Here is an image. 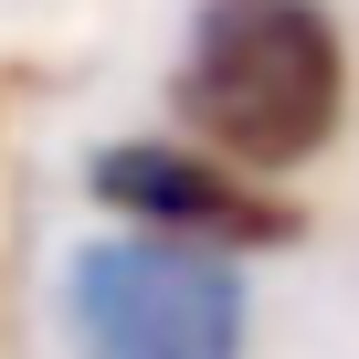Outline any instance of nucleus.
Listing matches in <instances>:
<instances>
[{
  "instance_id": "f257e3e1",
  "label": "nucleus",
  "mask_w": 359,
  "mask_h": 359,
  "mask_svg": "<svg viewBox=\"0 0 359 359\" xmlns=\"http://www.w3.org/2000/svg\"><path fill=\"white\" fill-rule=\"evenodd\" d=\"M359 64L327 0H191L169 53V127L254 180H296L348 137Z\"/></svg>"
},
{
  "instance_id": "f03ea898",
  "label": "nucleus",
  "mask_w": 359,
  "mask_h": 359,
  "mask_svg": "<svg viewBox=\"0 0 359 359\" xmlns=\"http://www.w3.org/2000/svg\"><path fill=\"white\" fill-rule=\"evenodd\" d=\"M53 327L74 359H254V285L243 254L106 222L64 254Z\"/></svg>"
},
{
  "instance_id": "7ed1b4c3",
  "label": "nucleus",
  "mask_w": 359,
  "mask_h": 359,
  "mask_svg": "<svg viewBox=\"0 0 359 359\" xmlns=\"http://www.w3.org/2000/svg\"><path fill=\"white\" fill-rule=\"evenodd\" d=\"M85 201L127 233H169V243H212V254H285L306 243V201L285 180H254L233 158H212L201 137L148 127V137H95L85 148Z\"/></svg>"
}]
</instances>
